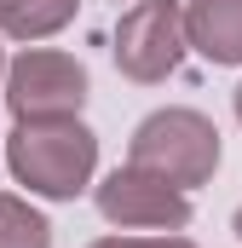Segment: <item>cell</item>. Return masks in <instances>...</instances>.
Wrapping results in <instances>:
<instances>
[{"instance_id":"52a82bcc","label":"cell","mask_w":242,"mask_h":248,"mask_svg":"<svg viewBox=\"0 0 242 248\" xmlns=\"http://www.w3.org/2000/svg\"><path fill=\"white\" fill-rule=\"evenodd\" d=\"M81 0H0V35L12 41H46L75 17Z\"/></svg>"},{"instance_id":"7c38bea8","label":"cell","mask_w":242,"mask_h":248,"mask_svg":"<svg viewBox=\"0 0 242 248\" xmlns=\"http://www.w3.org/2000/svg\"><path fill=\"white\" fill-rule=\"evenodd\" d=\"M237 122H242V87H237Z\"/></svg>"},{"instance_id":"8992f818","label":"cell","mask_w":242,"mask_h":248,"mask_svg":"<svg viewBox=\"0 0 242 248\" xmlns=\"http://www.w3.org/2000/svg\"><path fill=\"white\" fill-rule=\"evenodd\" d=\"M184 6V46L208 63H242V0H179Z\"/></svg>"},{"instance_id":"8fae6325","label":"cell","mask_w":242,"mask_h":248,"mask_svg":"<svg viewBox=\"0 0 242 248\" xmlns=\"http://www.w3.org/2000/svg\"><path fill=\"white\" fill-rule=\"evenodd\" d=\"M231 225H237V237H242V208H237V219H231Z\"/></svg>"},{"instance_id":"5b68a950","label":"cell","mask_w":242,"mask_h":248,"mask_svg":"<svg viewBox=\"0 0 242 248\" xmlns=\"http://www.w3.org/2000/svg\"><path fill=\"white\" fill-rule=\"evenodd\" d=\"M92 202H98V214L121 225V231H184L190 225V190L167 185L162 173H150V168H116V173H104L98 185H92Z\"/></svg>"},{"instance_id":"277c9868","label":"cell","mask_w":242,"mask_h":248,"mask_svg":"<svg viewBox=\"0 0 242 248\" xmlns=\"http://www.w3.org/2000/svg\"><path fill=\"white\" fill-rule=\"evenodd\" d=\"M116 69L127 81H167L184 58V6L179 0H133L116 23Z\"/></svg>"},{"instance_id":"7a4b0ae2","label":"cell","mask_w":242,"mask_h":248,"mask_svg":"<svg viewBox=\"0 0 242 248\" xmlns=\"http://www.w3.org/2000/svg\"><path fill=\"white\" fill-rule=\"evenodd\" d=\"M127 162L133 168H150L162 173L167 185L196 190L213 179L219 168V127L208 122L202 110H150L144 122L133 127V144H127Z\"/></svg>"},{"instance_id":"9c48e42d","label":"cell","mask_w":242,"mask_h":248,"mask_svg":"<svg viewBox=\"0 0 242 248\" xmlns=\"http://www.w3.org/2000/svg\"><path fill=\"white\" fill-rule=\"evenodd\" d=\"M92 248H196L190 237H179V231H156V237H104V243Z\"/></svg>"},{"instance_id":"ba28073f","label":"cell","mask_w":242,"mask_h":248,"mask_svg":"<svg viewBox=\"0 0 242 248\" xmlns=\"http://www.w3.org/2000/svg\"><path fill=\"white\" fill-rule=\"evenodd\" d=\"M0 248H52V225L23 196L0 190Z\"/></svg>"},{"instance_id":"3957f363","label":"cell","mask_w":242,"mask_h":248,"mask_svg":"<svg viewBox=\"0 0 242 248\" xmlns=\"http://www.w3.org/2000/svg\"><path fill=\"white\" fill-rule=\"evenodd\" d=\"M0 98L17 122H46V116H81L87 104V63L58 46H23L6 63Z\"/></svg>"},{"instance_id":"30bf717a","label":"cell","mask_w":242,"mask_h":248,"mask_svg":"<svg viewBox=\"0 0 242 248\" xmlns=\"http://www.w3.org/2000/svg\"><path fill=\"white\" fill-rule=\"evenodd\" d=\"M0 81H6V46H0Z\"/></svg>"},{"instance_id":"6da1fadb","label":"cell","mask_w":242,"mask_h":248,"mask_svg":"<svg viewBox=\"0 0 242 248\" xmlns=\"http://www.w3.org/2000/svg\"><path fill=\"white\" fill-rule=\"evenodd\" d=\"M6 168L35 190V196H52L69 202L92 185V168H98V139L75 116H46V122H17L6 139Z\"/></svg>"}]
</instances>
